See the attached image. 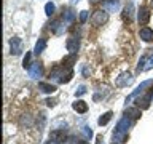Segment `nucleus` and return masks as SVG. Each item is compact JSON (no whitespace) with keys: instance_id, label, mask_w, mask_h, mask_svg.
Segmentation results:
<instances>
[{"instance_id":"1","label":"nucleus","mask_w":153,"mask_h":144,"mask_svg":"<svg viewBox=\"0 0 153 144\" xmlns=\"http://www.w3.org/2000/svg\"><path fill=\"white\" fill-rule=\"evenodd\" d=\"M74 77V70L70 69V67H57L54 69L50 74V79L56 80V82H61V83H67V82H70V79Z\"/></svg>"},{"instance_id":"2","label":"nucleus","mask_w":153,"mask_h":144,"mask_svg":"<svg viewBox=\"0 0 153 144\" xmlns=\"http://www.w3.org/2000/svg\"><path fill=\"white\" fill-rule=\"evenodd\" d=\"M131 127V118L128 117H123L121 120L118 122L117 125V131H115V139H117L118 142H124L128 138V130Z\"/></svg>"},{"instance_id":"3","label":"nucleus","mask_w":153,"mask_h":144,"mask_svg":"<svg viewBox=\"0 0 153 144\" xmlns=\"http://www.w3.org/2000/svg\"><path fill=\"white\" fill-rule=\"evenodd\" d=\"M107 21H108V11H105V10H97L91 16V24L93 26H102Z\"/></svg>"},{"instance_id":"4","label":"nucleus","mask_w":153,"mask_h":144,"mask_svg":"<svg viewBox=\"0 0 153 144\" xmlns=\"http://www.w3.org/2000/svg\"><path fill=\"white\" fill-rule=\"evenodd\" d=\"M10 50H11V55L18 56L22 53V40L19 37H13L10 38Z\"/></svg>"},{"instance_id":"5","label":"nucleus","mask_w":153,"mask_h":144,"mask_svg":"<svg viewBox=\"0 0 153 144\" xmlns=\"http://www.w3.org/2000/svg\"><path fill=\"white\" fill-rule=\"evenodd\" d=\"M132 80H134V77L129 72H123V74H120L117 77V85L118 86H128L132 83Z\"/></svg>"},{"instance_id":"6","label":"nucleus","mask_w":153,"mask_h":144,"mask_svg":"<svg viewBox=\"0 0 153 144\" xmlns=\"http://www.w3.org/2000/svg\"><path fill=\"white\" fill-rule=\"evenodd\" d=\"M150 85H152V80H145V82H142V83L139 85L137 88L134 90L132 93H131V94H129L128 98H126V103H128V101H131L132 98H136V96H139V94H142V93H143V90H145L147 86H150Z\"/></svg>"},{"instance_id":"7","label":"nucleus","mask_w":153,"mask_h":144,"mask_svg":"<svg viewBox=\"0 0 153 144\" xmlns=\"http://www.w3.org/2000/svg\"><path fill=\"white\" fill-rule=\"evenodd\" d=\"M102 8L108 13H113L120 8V0H104L102 2Z\"/></svg>"},{"instance_id":"8","label":"nucleus","mask_w":153,"mask_h":144,"mask_svg":"<svg viewBox=\"0 0 153 144\" xmlns=\"http://www.w3.org/2000/svg\"><path fill=\"white\" fill-rule=\"evenodd\" d=\"M137 19H139V24H147L150 21V11L145 8V7H140L139 8V13H137Z\"/></svg>"},{"instance_id":"9","label":"nucleus","mask_w":153,"mask_h":144,"mask_svg":"<svg viewBox=\"0 0 153 144\" xmlns=\"http://www.w3.org/2000/svg\"><path fill=\"white\" fill-rule=\"evenodd\" d=\"M65 46H67V50H69L70 53H76V51H78V48H80V40H78V38H75V37H70V38H67Z\"/></svg>"},{"instance_id":"10","label":"nucleus","mask_w":153,"mask_h":144,"mask_svg":"<svg viewBox=\"0 0 153 144\" xmlns=\"http://www.w3.org/2000/svg\"><path fill=\"white\" fill-rule=\"evenodd\" d=\"M50 29L56 34V35H61V34L65 31V26H64V22H62L61 19H56V21H53V22H51Z\"/></svg>"},{"instance_id":"11","label":"nucleus","mask_w":153,"mask_h":144,"mask_svg":"<svg viewBox=\"0 0 153 144\" xmlns=\"http://www.w3.org/2000/svg\"><path fill=\"white\" fill-rule=\"evenodd\" d=\"M29 75H30L32 79H38V77L42 75V66H40V62H32L30 67H29Z\"/></svg>"},{"instance_id":"12","label":"nucleus","mask_w":153,"mask_h":144,"mask_svg":"<svg viewBox=\"0 0 153 144\" xmlns=\"http://www.w3.org/2000/svg\"><path fill=\"white\" fill-rule=\"evenodd\" d=\"M139 35H140V38L143 42H152L153 40V31L150 27H142L140 32H139Z\"/></svg>"},{"instance_id":"13","label":"nucleus","mask_w":153,"mask_h":144,"mask_svg":"<svg viewBox=\"0 0 153 144\" xmlns=\"http://www.w3.org/2000/svg\"><path fill=\"white\" fill-rule=\"evenodd\" d=\"M150 101H152V93H147L143 98H139L136 104H137V107H140V109H148Z\"/></svg>"},{"instance_id":"14","label":"nucleus","mask_w":153,"mask_h":144,"mask_svg":"<svg viewBox=\"0 0 153 144\" xmlns=\"http://www.w3.org/2000/svg\"><path fill=\"white\" fill-rule=\"evenodd\" d=\"M72 107H74V110H76V112H80V114H85L86 110H88V104L85 103V101H75L74 104H72Z\"/></svg>"},{"instance_id":"15","label":"nucleus","mask_w":153,"mask_h":144,"mask_svg":"<svg viewBox=\"0 0 153 144\" xmlns=\"http://www.w3.org/2000/svg\"><path fill=\"white\" fill-rule=\"evenodd\" d=\"M45 48H46V40L45 38H38L37 43H35V48H33V53H35V55H40V53L45 51Z\"/></svg>"},{"instance_id":"16","label":"nucleus","mask_w":153,"mask_h":144,"mask_svg":"<svg viewBox=\"0 0 153 144\" xmlns=\"http://www.w3.org/2000/svg\"><path fill=\"white\" fill-rule=\"evenodd\" d=\"M126 115L129 118H139L140 117V107H129L128 110H126Z\"/></svg>"},{"instance_id":"17","label":"nucleus","mask_w":153,"mask_h":144,"mask_svg":"<svg viewBox=\"0 0 153 144\" xmlns=\"http://www.w3.org/2000/svg\"><path fill=\"white\" fill-rule=\"evenodd\" d=\"M38 88H40L43 93H54V91H56V86H54V85L45 83V82H42V83L38 85Z\"/></svg>"},{"instance_id":"18","label":"nucleus","mask_w":153,"mask_h":144,"mask_svg":"<svg viewBox=\"0 0 153 144\" xmlns=\"http://www.w3.org/2000/svg\"><path fill=\"white\" fill-rule=\"evenodd\" d=\"M112 112H105L104 115H100L99 117V120H97V123L100 125V127H102V125H107L108 122H110V118H112Z\"/></svg>"},{"instance_id":"19","label":"nucleus","mask_w":153,"mask_h":144,"mask_svg":"<svg viewBox=\"0 0 153 144\" xmlns=\"http://www.w3.org/2000/svg\"><path fill=\"white\" fill-rule=\"evenodd\" d=\"M64 138H65L64 131H53L51 133V139H54V141H57V142L64 141Z\"/></svg>"},{"instance_id":"20","label":"nucleus","mask_w":153,"mask_h":144,"mask_svg":"<svg viewBox=\"0 0 153 144\" xmlns=\"http://www.w3.org/2000/svg\"><path fill=\"white\" fill-rule=\"evenodd\" d=\"M56 11V7H54V3L53 2H48L45 5V13H46V16H51V14H54Z\"/></svg>"},{"instance_id":"21","label":"nucleus","mask_w":153,"mask_h":144,"mask_svg":"<svg viewBox=\"0 0 153 144\" xmlns=\"http://www.w3.org/2000/svg\"><path fill=\"white\" fill-rule=\"evenodd\" d=\"M132 11H134L132 3H128V5H126V8H124V14H123V16H124V18H128V21H129V19H131V16H132Z\"/></svg>"},{"instance_id":"22","label":"nucleus","mask_w":153,"mask_h":144,"mask_svg":"<svg viewBox=\"0 0 153 144\" xmlns=\"http://www.w3.org/2000/svg\"><path fill=\"white\" fill-rule=\"evenodd\" d=\"M145 64H147V56H142L140 61H139V66H137V72L145 70Z\"/></svg>"},{"instance_id":"23","label":"nucleus","mask_w":153,"mask_h":144,"mask_svg":"<svg viewBox=\"0 0 153 144\" xmlns=\"http://www.w3.org/2000/svg\"><path fill=\"white\" fill-rule=\"evenodd\" d=\"M74 18H75V13L72 11V10H67V11H65V21H67V22H70Z\"/></svg>"},{"instance_id":"24","label":"nucleus","mask_w":153,"mask_h":144,"mask_svg":"<svg viewBox=\"0 0 153 144\" xmlns=\"http://www.w3.org/2000/svg\"><path fill=\"white\" fill-rule=\"evenodd\" d=\"M29 62H30V53H26V58H24V61H22V66L24 67H30V64H29Z\"/></svg>"},{"instance_id":"25","label":"nucleus","mask_w":153,"mask_h":144,"mask_svg":"<svg viewBox=\"0 0 153 144\" xmlns=\"http://www.w3.org/2000/svg\"><path fill=\"white\" fill-rule=\"evenodd\" d=\"M152 67H153V56H152V58H148V56H147V64H145V70L152 69Z\"/></svg>"},{"instance_id":"26","label":"nucleus","mask_w":153,"mask_h":144,"mask_svg":"<svg viewBox=\"0 0 153 144\" xmlns=\"http://www.w3.org/2000/svg\"><path fill=\"white\" fill-rule=\"evenodd\" d=\"M86 19H88V11H80V21L81 22H86Z\"/></svg>"},{"instance_id":"27","label":"nucleus","mask_w":153,"mask_h":144,"mask_svg":"<svg viewBox=\"0 0 153 144\" xmlns=\"http://www.w3.org/2000/svg\"><path fill=\"white\" fill-rule=\"evenodd\" d=\"M85 93H86V88H85V86H83V85L78 86V90H76V96H81V94H85Z\"/></svg>"},{"instance_id":"28","label":"nucleus","mask_w":153,"mask_h":144,"mask_svg":"<svg viewBox=\"0 0 153 144\" xmlns=\"http://www.w3.org/2000/svg\"><path fill=\"white\" fill-rule=\"evenodd\" d=\"M83 133H85L88 138H91V136H93V131H91V130H89L88 127H83Z\"/></svg>"},{"instance_id":"29","label":"nucleus","mask_w":153,"mask_h":144,"mask_svg":"<svg viewBox=\"0 0 153 144\" xmlns=\"http://www.w3.org/2000/svg\"><path fill=\"white\" fill-rule=\"evenodd\" d=\"M96 144H104V139H102V136H96Z\"/></svg>"},{"instance_id":"30","label":"nucleus","mask_w":153,"mask_h":144,"mask_svg":"<svg viewBox=\"0 0 153 144\" xmlns=\"http://www.w3.org/2000/svg\"><path fill=\"white\" fill-rule=\"evenodd\" d=\"M81 72H83V75H85V77H88V74H89V70H88V67H86V66H83Z\"/></svg>"},{"instance_id":"31","label":"nucleus","mask_w":153,"mask_h":144,"mask_svg":"<svg viewBox=\"0 0 153 144\" xmlns=\"http://www.w3.org/2000/svg\"><path fill=\"white\" fill-rule=\"evenodd\" d=\"M54 103H56V101H53V99H48V101H46L48 106H54Z\"/></svg>"},{"instance_id":"32","label":"nucleus","mask_w":153,"mask_h":144,"mask_svg":"<svg viewBox=\"0 0 153 144\" xmlns=\"http://www.w3.org/2000/svg\"><path fill=\"white\" fill-rule=\"evenodd\" d=\"M46 144H59V142H57V141H54V139H50V141H48Z\"/></svg>"},{"instance_id":"33","label":"nucleus","mask_w":153,"mask_h":144,"mask_svg":"<svg viewBox=\"0 0 153 144\" xmlns=\"http://www.w3.org/2000/svg\"><path fill=\"white\" fill-rule=\"evenodd\" d=\"M91 3H97V2H100V0H89Z\"/></svg>"},{"instance_id":"34","label":"nucleus","mask_w":153,"mask_h":144,"mask_svg":"<svg viewBox=\"0 0 153 144\" xmlns=\"http://www.w3.org/2000/svg\"><path fill=\"white\" fill-rule=\"evenodd\" d=\"M78 144H88V142H86V141H80Z\"/></svg>"},{"instance_id":"35","label":"nucleus","mask_w":153,"mask_h":144,"mask_svg":"<svg viewBox=\"0 0 153 144\" xmlns=\"http://www.w3.org/2000/svg\"><path fill=\"white\" fill-rule=\"evenodd\" d=\"M72 2H74V3H75V2H78V0H72Z\"/></svg>"},{"instance_id":"36","label":"nucleus","mask_w":153,"mask_h":144,"mask_svg":"<svg viewBox=\"0 0 153 144\" xmlns=\"http://www.w3.org/2000/svg\"><path fill=\"white\" fill-rule=\"evenodd\" d=\"M152 3H153V0H152Z\"/></svg>"}]
</instances>
